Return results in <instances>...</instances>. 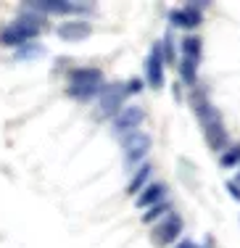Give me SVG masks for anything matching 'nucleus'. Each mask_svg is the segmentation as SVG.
Masks as SVG:
<instances>
[{"label": "nucleus", "instance_id": "24", "mask_svg": "<svg viewBox=\"0 0 240 248\" xmlns=\"http://www.w3.org/2000/svg\"><path fill=\"white\" fill-rule=\"evenodd\" d=\"M195 248H206V246H195Z\"/></svg>", "mask_w": 240, "mask_h": 248}, {"label": "nucleus", "instance_id": "22", "mask_svg": "<svg viewBox=\"0 0 240 248\" xmlns=\"http://www.w3.org/2000/svg\"><path fill=\"white\" fill-rule=\"evenodd\" d=\"M172 248H195V243H193V240H177Z\"/></svg>", "mask_w": 240, "mask_h": 248}, {"label": "nucleus", "instance_id": "7", "mask_svg": "<svg viewBox=\"0 0 240 248\" xmlns=\"http://www.w3.org/2000/svg\"><path fill=\"white\" fill-rule=\"evenodd\" d=\"M145 82L150 90H161L164 87V58H161V45H150V56L145 61Z\"/></svg>", "mask_w": 240, "mask_h": 248}, {"label": "nucleus", "instance_id": "10", "mask_svg": "<svg viewBox=\"0 0 240 248\" xmlns=\"http://www.w3.org/2000/svg\"><path fill=\"white\" fill-rule=\"evenodd\" d=\"M161 201H166V185L164 182H150V185H145L140 190L135 203H137V209H150V206L161 203Z\"/></svg>", "mask_w": 240, "mask_h": 248}, {"label": "nucleus", "instance_id": "16", "mask_svg": "<svg viewBox=\"0 0 240 248\" xmlns=\"http://www.w3.org/2000/svg\"><path fill=\"white\" fill-rule=\"evenodd\" d=\"M166 214H172V206H169L166 201H161V203H156V206H150V209H145V214H143V222H145V224H150V222H159L161 217H166Z\"/></svg>", "mask_w": 240, "mask_h": 248}, {"label": "nucleus", "instance_id": "13", "mask_svg": "<svg viewBox=\"0 0 240 248\" xmlns=\"http://www.w3.org/2000/svg\"><path fill=\"white\" fill-rule=\"evenodd\" d=\"M92 27L87 21H66V24L58 27V37L66 40V43H77V40H85L90 37Z\"/></svg>", "mask_w": 240, "mask_h": 248}, {"label": "nucleus", "instance_id": "19", "mask_svg": "<svg viewBox=\"0 0 240 248\" xmlns=\"http://www.w3.org/2000/svg\"><path fill=\"white\" fill-rule=\"evenodd\" d=\"M159 45H161V58H164V63H172V61H174V56H177V53H174L172 32H169L166 37H164V43H159Z\"/></svg>", "mask_w": 240, "mask_h": 248}, {"label": "nucleus", "instance_id": "23", "mask_svg": "<svg viewBox=\"0 0 240 248\" xmlns=\"http://www.w3.org/2000/svg\"><path fill=\"white\" fill-rule=\"evenodd\" d=\"M190 8H195V11H203V8H209L211 3H203V0H195V3H187Z\"/></svg>", "mask_w": 240, "mask_h": 248}, {"label": "nucleus", "instance_id": "21", "mask_svg": "<svg viewBox=\"0 0 240 248\" xmlns=\"http://www.w3.org/2000/svg\"><path fill=\"white\" fill-rule=\"evenodd\" d=\"M227 193L235 201H240V185H235V182H227Z\"/></svg>", "mask_w": 240, "mask_h": 248}, {"label": "nucleus", "instance_id": "15", "mask_svg": "<svg viewBox=\"0 0 240 248\" xmlns=\"http://www.w3.org/2000/svg\"><path fill=\"white\" fill-rule=\"evenodd\" d=\"M201 37H195V34H187V37L182 40V58H190V61H198L201 58Z\"/></svg>", "mask_w": 240, "mask_h": 248}, {"label": "nucleus", "instance_id": "2", "mask_svg": "<svg viewBox=\"0 0 240 248\" xmlns=\"http://www.w3.org/2000/svg\"><path fill=\"white\" fill-rule=\"evenodd\" d=\"M121 145H124V161L127 167H135L137 161H143L150 151V135L148 132H130L121 138Z\"/></svg>", "mask_w": 240, "mask_h": 248}, {"label": "nucleus", "instance_id": "5", "mask_svg": "<svg viewBox=\"0 0 240 248\" xmlns=\"http://www.w3.org/2000/svg\"><path fill=\"white\" fill-rule=\"evenodd\" d=\"M190 106H193V111H195V116H198V122H201V127H206V124L222 119L219 111H216L214 106H211V100H209V93L203 90V87H195V90L190 93Z\"/></svg>", "mask_w": 240, "mask_h": 248}, {"label": "nucleus", "instance_id": "18", "mask_svg": "<svg viewBox=\"0 0 240 248\" xmlns=\"http://www.w3.org/2000/svg\"><path fill=\"white\" fill-rule=\"evenodd\" d=\"M219 164H222L225 169L238 167V164H240V145H232V148H227V153H222Z\"/></svg>", "mask_w": 240, "mask_h": 248}, {"label": "nucleus", "instance_id": "20", "mask_svg": "<svg viewBox=\"0 0 240 248\" xmlns=\"http://www.w3.org/2000/svg\"><path fill=\"white\" fill-rule=\"evenodd\" d=\"M143 87H145V82L137 79V77H132V79L124 85V90H127V95H137V93H143Z\"/></svg>", "mask_w": 240, "mask_h": 248}, {"label": "nucleus", "instance_id": "8", "mask_svg": "<svg viewBox=\"0 0 240 248\" xmlns=\"http://www.w3.org/2000/svg\"><path fill=\"white\" fill-rule=\"evenodd\" d=\"M124 98H127V90L124 85H108L101 90V111L106 116H116L121 108H124Z\"/></svg>", "mask_w": 240, "mask_h": 248}, {"label": "nucleus", "instance_id": "25", "mask_svg": "<svg viewBox=\"0 0 240 248\" xmlns=\"http://www.w3.org/2000/svg\"><path fill=\"white\" fill-rule=\"evenodd\" d=\"M238 182H240V174H238Z\"/></svg>", "mask_w": 240, "mask_h": 248}, {"label": "nucleus", "instance_id": "14", "mask_svg": "<svg viewBox=\"0 0 240 248\" xmlns=\"http://www.w3.org/2000/svg\"><path fill=\"white\" fill-rule=\"evenodd\" d=\"M148 180H150V167H148V164H143V167H140L137 172L132 174L130 185H127V193H130V196H135V193H140L145 185H148Z\"/></svg>", "mask_w": 240, "mask_h": 248}, {"label": "nucleus", "instance_id": "1", "mask_svg": "<svg viewBox=\"0 0 240 248\" xmlns=\"http://www.w3.org/2000/svg\"><path fill=\"white\" fill-rule=\"evenodd\" d=\"M40 34V19L34 14L21 16L19 21L3 27L0 32V45H8V48H19V45H27L29 40H34Z\"/></svg>", "mask_w": 240, "mask_h": 248}, {"label": "nucleus", "instance_id": "17", "mask_svg": "<svg viewBox=\"0 0 240 248\" xmlns=\"http://www.w3.org/2000/svg\"><path fill=\"white\" fill-rule=\"evenodd\" d=\"M198 61H190V58H182V61H180V77H182V82L185 85H195V77H198Z\"/></svg>", "mask_w": 240, "mask_h": 248}, {"label": "nucleus", "instance_id": "9", "mask_svg": "<svg viewBox=\"0 0 240 248\" xmlns=\"http://www.w3.org/2000/svg\"><path fill=\"white\" fill-rule=\"evenodd\" d=\"M169 21H172V27H177V29H193V27H201L203 14L195 11V8H190V5L185 3V8L169 11Z\"/></svg>", "mask_w": 240, "mask_h": 248}, {"label": "nucleus", "instance_id": "11", "mask_svg": "<svg viewBox=\"0 0 240 248\" xmlns=\"http://www.w3.org/2000/svg\"><path fill=\"white\" fill-rule=\"evenodd\" d=\"M203 132H206V143H209V148H211L214 153L227 151L230 135H227V129H225V124H222V119H219V122L206 124V127H203Z\"/></svg>", "mask_w": 240, "mask_h": 248}, {"label": "nucleus", "instance_id": "4", "mask_svg": "<svg viewBox=\"0 0 240 248\" xmlns=\"http://www.w3.org/2000/svg\"><path fill=\"white\" fill-rule=\"evenodd\" d=\"M182 227H185V222H182V217H177V214H166V219L159 222L153 227V243L164 248V246H172V243H177L180 240V235H182Z\"/></svg>", "mask_w": 240, "mask_h": 248}, {"label": "nucleus", "instance_id": "3", "mask_svg": "<svg viewBox=\"0 0 240 248\" xmlns=\"http://www.w3.org/2000/svg\"><path fill=\"white\" fill-rule=\"evenodd\" d=\"M32 14H85L90 3H69V0H29L24 3Z\"/></svg>", "mask_w": 240, "mask_h": 248}, {"label": "nucleus", "instance_id": "12", "mask_svg": "<svg viewBox=\"0 0 240 248\" xmlns=\"http://www.w3.org/2000/svg\"><path fill=\"white\" fill-rule=\"evenodd\" d=\"M69 85H92V87H103V72L95 66H82L74 69L69 74Z\"/></svg>", "mask_w": 240, "mask_h": 248}, {"label": "nucleus", "instance_id": "6", "mask_svg": "<svg viewBox=\"0 0 240 248\" xmlns=\"http://www.w3.org/2000/svg\"><path fill=\"white\" fill-rule=\"evenodd\" d=\"M143 122H145V111L140 108V106H124V108L114 116V132L116 135L137 132V127Z\"/></svg>", "mask_w": 240, "mask_h": 248}]
</instances>
